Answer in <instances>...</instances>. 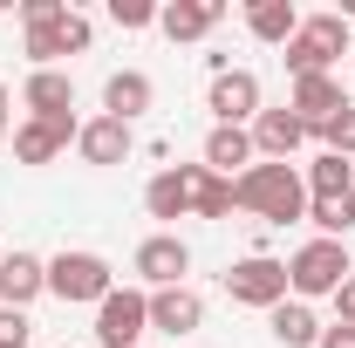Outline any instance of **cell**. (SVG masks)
<instances>
[{"mask_svg": "<svg viewBox=\"0 0 355 348\" xmlns=\"http://www.w3.org/2000/svg\"><path fill=\"white\" fill-rule=\"evenodd\" d=\"M219 21H225L219 0H171V7H157V28H164L171 42H205Z\"/></svg>", "mask_w": 355, "mask_h": 348, "instance_id": "obj_19", "label": "cell"}, {"mask_svg": "<svg viewBox=\"0 0 355 348\" xmlns=\"http://www.w3.org/2000/svg\"><path fill=\"white\" fill-rule=\"evenodd\" d=\"M150 103H157V82H150L144 69H116V76L103 82V116H116V123H137Z\"/></svg>", "mask_w": 355, "mask_h": 348, "instance_id": "obj_16", "label": "cell"}, {"mask_svg": "<svg viewBox=\"0 0 355 348\" xmlns=\"http://www.w3.org/2000/svg\"><path fill=\"white\" fill-rule=\"evenodd\" d=\"M246 130H253V150H260L266 164H287V157L308 143V123H301L294 110H260Z\"/></svg>", "mask_w": 355, "mask_h": 348, "instance_id": "obj_13", "label": "cell"}, {"mask_svg": "<svg viewBox=\"0 0 355 348\" xmlns=\"http://www.w3.org/2000/svg\"><path fill=\"white\" fill-rule=\"evenodd\" d=\"M0 253H7V246H0Z\"/></svg>", "mask_w": 355, "mask_h": 348, "instance_id": "obj_33", "label": "cell"}, {"mask_svg": "<svg viewBox=\"0 0 355 348\" xmlns=\"http://www.w3.org/2000/svg\"><path fill=\"white\" fill-rule=\"evenodd\" d=\"M232 212H239V184L191 164V218H232Z\"/></svg>", "mask_w": 355, "mask_h": 348, "instance_id": "obj_23", "label": "cell"}, {"mask_svg": "<svg viewBox=\"0 0 355 348\" xmlns=\"http://www.w3.org/2000/svg\"><path fill=\"white\" fill-rule=\"evenodd\" d=\"M239 184V212H260L266 225H294V218H308V177L294 171V164H253V171L232 177Z\"/></svg>", "mask_w": 355, "mask_h": 348, "instance_id": "obj_1", "label": "cell"}, {"mask_svg": "<svg viewBox=\"0 0 355 348\" xmlns=\"http://www.w3.org/2000/svg\"><path fill=\"white\" fill-rule=\"evenodd\" d=\"M349 191H355V164L335 157V150H321L308 164V198H349Z\"/></svg>", "mask_w": 355, "mask_h": 348, "instance_id": "obj_24", "label": "cell"}, {"mask_svg": "<svg viewBox=\"0 0 355 348\" xmlns=\"http://www.w3.org/2000/svg\"><path fill=\"white\" fill-rule=\"evenodd\" d=\"M42 294H48V260L21 253V246L0 253V307H21V314H28Z\"/></svg>", "mask_w": 355, "mask_h": 348, "instance_id": "obj_12", "label": "cell"}, {"mask_svg": "<svg viewBox=\"0 0 355 348\" xmlns=\"http://www.w3.org/2000/svg\"><path fill=\"white\" fill-rule=\"evenodd\" d=\"M144 212L150 218H191V164H171L144 184Z\"/></svg>", "mask_w": 355, "mask_h": 348, "instance_id": "obj_20", "label": "cell"}, {"mask_svg": "<svg viewBox=\"0 0 355 348\" xmlns=\"http://www.w3.org/2000/svg\"><path fill=\"white\" fill-rule=\"evenodd\" d=\"M62 14H69V0H21V28H28V35H35V28H55Z\"/></svg>", "mask_w": 355, "mask_h": 348, "instance_id": "obj_28", "label": "cell"}, {"mask_svg": "<svg viewBox=\"0 0 355 348\" xmlns=\"http://www.w3.org/2000/svg\"><path fill=\"white\" fill-rule=\"evenodd\" d=\"M150 328L157 335H198L205 328V301L191 287H157L150 294Z\"/></svg>", "mask_w": 355, "mask_h": 348, "instance_id": "obj_15", "label": "cell"}, {"mask_svg": "<svg viewBox=\"0 0 355 348\" xmlns=\"http://www.w3.org/2000/svg\"><path fill=\"white\" fill-rule=\"evenodd\" d=\"M137 280L157 294V287H184V273H191V246L178 239V232H150L144 246H137Z\"/></svg>", "mask_w": 355, "mask_h": 348, "instance_id": "obj_8", "label": "cell"}, {"mask_svg": "<svg viewBox=\"0 0 355 348\" xmlns=\"http://www.w3.org/2000/svg\"><path fill=\"white\" fill-rule=\"evenodd\" d=\"M260 164V150H253V130H232V123H212V137H205V171L219 177H239Z\"/></svg>", "mask_w": 355, "mask_h": 348, "instance_id": "obj_18", "label": "cell"}, {"mask_svg": "<svg viewBox=\"0 0 355 348\" xmlns=\"http://www.w3.org/2000/svg\"><path fill=\"white\" fill-rule=\"evenodd\" d=\"M144 328H150V294L144 287H116V294H103L89 335H96V348H137Z\"/></svg>", "mask_w": 355, "mask_h": 348, "instance_id": "obj_5", "label": "cell"}, {"mask_svg": "<svg viewBox=\"0 0 355 348\" xmlns=\"http://www.w3.org/2000/svg\"><path fill=\"white\" fill-rule=\"evenodd\" d=\"M205 110H212L219 123H232V130H246V123L266 110L260 76H253V69H225V76H212V96H205Z\"/></svg>", "mask_w": 355, "mask_h": 348, "instance_id": "obj_7", "label": "cell"}, {"mask_svg": "<svg viewBox=\"0 0 355 348\" xmlns=\"http://www.w3.org/2000/svg\"><path fill=\"white\" fill-rule=\"evenodd\" d=\"M314 137H321V150H335V157H349V164H355V103L335 116V123H321Z\"/></svg>", "mask_w": 355, "mask_h": 348, "instance_id": "obj_26", "label": "cell"}, {"mask_svg": "<svg viewBox=\"0 0 355 348\" xmlns=\"http://www.w3.org/2000/svg\"><path fill=\"white\" fill-rule=\"evenodd\" d=\"M48 294L62 307H103V294H116V273H110V260L103 253H55L48 260Z\"/></svg>", "mask_w": 355, "mask_h": 348, "instance_id": "obj_2", "label": "cell"}, {"mask_svg": "<svg viewBox=\"0 0 355 348\" xmlns=\"http://www.w3.org/2000/svg\"><path fill=\"white\" fill-rule=\"evenodd\" d=\"M110 21H116V28H157V7H150V0H110Z\"/></svg>", "mask_w": 355, "mask_h": 348, "instance_id": "obj_27", "label": "cell"}, {"mask_svg": "<svg viewBox=\"0 0 355 348\" xmlns=\"http://www.w3.org/2000/svg\"><path fill=\"white\" fill-rule=\"evenodd\" d=\"M21 110H28L35 123H76V82H69L62 69H28Z\"/></svg>", "mask_w": 355, "mask_h": 348, "instance_id": "obj_9", "label": "cell"}, {"mask_svg": "<svg viewBox=\"0 0 355 348\" xmlns=\"http://www.w3.org/2000/svg\"><path fill=\"white\" fill-rule=\"evenodd\" d=\"M308 225L321 239H349L355 232V191L349 198H308Z\"/></svg>", "mask_w": 355, "mask_h": 348, "instance_id": "obj_25", "label": "cell"}, {"mask_svg": "<svg viewBox=\"0 0 355 348\" xmlns=\"http://www.w3.org/2000/svg\"><path fill=\"white\" fill-rule=\"evenodd\" d=\"M314 348H355V328L335 321V328H321V342H314Z\"/></svg>", "mask_w": 355, "mask_h": 348, "instance_id": "obj_31", "label": "cell"}, {"mask_svg": "<svg viewBox=\"0 0 355 348\" xmlns=\"http://www.w3.org/2000/svg\"><path fill=\"white\" fill-rule=\"evenodd\" d=\"M89 42H96V28H89V14H62L55 28H35L28 35V55H35V69H55L62 55H89Z\"/></svg>", "mask_w": 355, "mask_h": 348, "instance_id": "obj_10", "label": "cell"}, {"mask_svg": "<svg viewBox=\"0 0 355 348\" xmlns=\"http://www.w3.org/2000/svg\"><path fill=\"white\" fill-rule=\"evenodd\" d=\"M7 110H14V96H7V82H0V137H14V116H7Z\"/></svg>", "mask_w": 355, "mask_h": 348, "instance_id": "obj_32", "label": "cell"}, {"mask_svg": "<svg viewBox=\"0 0 355 348\" xmlns=\"http://www.w3.org/2000/svg\"><path fill=\"white\" fill-rule=\"evenodd\" d=\"M130 123H116V116H89L83 130H76V157L83 164H96V171H110V164H123L130 157Z\"/></svg>", "mask_w": 355, "mask_h": 348, "instance_id": "obj_14", "label": "cell"}, {"mask_svg": "<svg viewBox=\"0 0 355 348\" xmlns=\"http://www.w3.org/2000/svg\"><path fill=\"white\" fill-rule=\"evenodd\" d=\"M335 55H349V21L342 14H301V35L287 42V76H328Z\"/></svg>", "mask_w": 355, "mask_h": 348, "instance_id": "obj_4", "label": "cell"}, {"mask_svg": "<svg viewBox=\"0 0 355 348\" xmlns=\"http://www.w3.org/2000/svg\"><path fill=\"white\" fill-rule=\"evenodd\" d=\"M76 130H83V123H35V116H28V123H14V157H21V164H55V157L76 143Z\"/></svg>", "mask_w": 355, "mask_h": 348, "instance_id": "obj_17", "label": "cell"}, {"mask_svg": "<svg viewBox=\"0 0 355 348\" xmlns=\"http://www.w3.org/2000/svg\"><path fill=\"white\" fill-rule=\"evenodd\" d=\"M335 314H342V328H355V273L335 287Z\"/></svg>", "mask_w": 355, "mask_h": 348, "instance_id": "obj_30", "label": "cell"}, {"mask_svg": "<svg viewBox=\"0 0 355 348\" xmlns=\"http://www.w3.org/2000/svg\"><path fill=\"white\" fill-rule=\"evenodd\" d=\"M246 35L266 42V48H287L301 35V7H294V0H253V7H246Z\"/></svg>", "mask_w": 355, "mask_h": 348, "instance_id": "obj_21", "label": "cell"}, {"mask_svg": "<svg viewBox=\"0 0 355 348\" xmlns=\"http://www.w3.org/2000/svg\"><path fill=\"white\" fill-rule=\"evenodd\" d=\"M266 335H273L280 348H314V342H321V321H314L308 301H294V294H287L280 307H266Z\"/></svg>", "mask_w": 355, "mask_h": 348, "instance_id": "obj_22", "label": "cell"}, {"mask_svg": "<svg viewBox=\"0 0 355 348\" xmlns=\"http://www.w3.org/2000/svg\"><path fill=\"white\" fill-rule=\"evenodd\" d=\"M28 342H35V321L21 307H0V348H28Z\"/></svg>", "mask_w": 355, "mask_h": 348, "instance_id": "obj_29", "label": "cell"}, {"mask_svg": "<svg viewBox=\"0 0 355 348\" xmlns=\"http://www.w3.org/2000/svg\"><path fill=\"white\" fill-rule=\"evenodd\" d=\"M287 110H294V116L308 123V137H314L321 123H335V116L349 110V96H342V82H335V76H301V82L287 89Z\"/></svg>", "mask_w": 355, "mask_h": 348, "instance_id": "obj_11", "label": "cell"}, {"mask_svg": "<svg viewBox=\"0 0 355 348\" xmlns=\"http://www.w3.org/2000/svg\"><path fill=\"white\" fill-rule=\"evenodd\" d=\"M349 239H308L294 260H287V287H294V301H335V287L349 280Z\"/></svg>", "mask_w": 355, "mask_h": 348, "instance_id": "obj_3", "label": "cell"}, {"mask_svg": "<svg viewBox=\"0 0 355 348\" xmlns=\"http://www.w3.org/2000/svg\"><path fill=\"white\" fill-rule=\"evenodd\" d=\"M225 294H232L239 307H260V314H266V307H280L287 294H294V287H287V260H273V253H246V260L225 273Z\"/></svg>", "mask_w": 355, "mask_h": 348, "instance_id": "obj_6", "label": "cell"}]
</instances>
